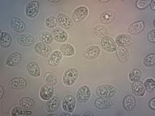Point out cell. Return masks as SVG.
<instances>
[{
  "label": "cell",
  "instance_id": "18",
  "mask_svg": "<svg viewBox=\"0 0 155 116\" xmlns=\"http://www.w3.org/2000/svg\"><path fill=\"white\" fill-rule=\"evenodd\" d=\"M59 106H60V100L58 98V97L53 96L50 99H48L46 103V111L49 113H52L53 111H57Z\"/></svg>",
  "mask_w": 155,
  "mask_h": 116
},
{
  "label": "cell",
  "instance_id": "1",
  "mask_svg": "<svg viewBox=\"0 0 155 116\" xmlns=\"http://www.w3.org/2000/svg\"><path fill=\"white\" fill-rule=\"evenodd\" d=\"M78 77V71L77 69L70 68L63 74V83L66 86H71L77 81Z\"/></svg>",
  "mask_w": 155,
  "mask_h": 116
},
{
  "label": "cell",
  "instance_id": "40",
  "mask_svg": "<svg viewBox=\"0 0 155 116\" xmlns=\"http://www.w3.org/2000/svg\"><path fill=\"white\" fill-rule=\"evenodd\" d=\"M150 107L152 110H155V98H153L150 101Z\"/></svg>",
  "mask_w": 155,
  "mask_h": 116
},
{
  "label": "cell",
  "instance_id": "15",
  "mask_svg": "<svg viewBox=\"0 0 155 116\" xmlns=\"http://www.w3.org/2000/svg\"><path fill=\"white\" fill-rule=\"evenodd\" d=\"M53 40H55L57 42L60 43H65L68 40V34L61 28H55L52 31Z\"/></svg>",
  "mask_w": 155,
  "mask_h": 116
},
{
  "label": "cell",
  "instance_id": "3",
  "mask_svg": "<svg viewBox=\"0 0 155 116\" xmlns=\"http://www.w3.org/2000/svg\"><path fill=\"white\" fill-rule=\"evenodd\" d=\"M77 99L78 101L81 103L87 102L91 98V89L87 85H82L78 89L77 92Z\"/></svg>",
  "mask_w": 155,
  "mask_h": 116
},
{
  "label": "cell",
  "instance_id": "19",
  "mask_svg": "<svg viewBox=\"0 0 155 116\" xmlns=\"http://www.w3.org/2000/svg\"><path fill=\"white\" fill-rule=\"evenodd\" d=\"M22 56L19 53H13L11 55L8 56V57L6 60V64L10 67L16 66L21 62Z\"/></svg>",
  "mask_w": 155,
  "mask_h": 116
},
{
  "label": "cell",
  "instance_id": "44",
  "mask_svg": "<svg viewBox=\"0 0 155 116\" xmlns=\"http://www.w3.org/2000/svg\"><path fill=\"white\" fill-rule=\"evenodd\" d=\"M93 114V113H91V112H85L84 113V115H92Z\"/></svg>",
  "mask_w": 155,
  "mask_h": 116
},
{
  "label": "cell",
  "instance_id": "45",
  "mask_svg": "<svg viewBox=\"0 0 155 116\" xmlns=\"http://www.w3.org/2000/svg\"><path fill=\"white\" fill-rule=\"evenodd\" d=\"M48 2H58L59 1H51V0H49Z\"/></svg>",
  "mask_w": 155,
  "mask_h": 116
},
{
  "label": "cell",
  "instance_id": "36",
  "mask_svg": "<svg viewBox=\"0 0 155 116\" xmlns=\"http://www.w3.org/2000/svg\"><path fill=\"white\" fill-rule=\"evenodd\" d=\"M144 86L148 92H153L155 90V81L152 78H148L144 82Z\"/></svg>",
  "mask_w": 155,
  "mask_h": 116
},
{
  "label": "cell",
  "instance_id": "8",
  "mask_svg": "<svg viewBox=\"0 0 155 116\" xmlns=\"http://www.w3.org/2000/svg\"><path fill=\"white\" fill-rule=\"evenodd\" d=\"M7 85L12 89H22L27 86V82L22 77H13L8 82Z\"/></svg>",
  "mask_w": 155,
  "mask_h": 116
},
{
  "label": "cell",
  "instance_id": "5",
  "mask_svg": "<svg viewBox=\"0 0 155 116\" xmlns=\"http://www.w3.org/2000/svg\"><path fill=\"white\" fill-rule=\"evenodd\" d=\"M39 13V2L31 1L29 2L25 8V14L30 19H33Z\"/></svg>",
  "mask_w": 155,
  "mask_h": 116
},
{
  "label": "cell",
  "instance_id": "2",
  "mask_svg": "<svg viewBox=\"0 0 155 116\" xmlns=\"http://www.w3.org/2000/svg\"><path fill=\"white\" fill-rule=\"evenodd\" d=\"M116 93V88L111 85H104L97 87L96 94L99 97L110 98L113 97Z\"/></svg>",
  "mask_w": 155,
  "mask_h": 116
},
{
  "label": "cell",
  "instance_id": "9",
  "mask_svg": "<svg viewBox=\"0 0 155 116\" xmlns=\"http://www.w3.org/2000/svg\"><path fill=\"white\" fill-rule=\"evenodd\" d=\"M75 99L72 95H66L62 102L63 110L69 113H72L75 108Z\"/></svg>",
  "mask_w": 155,
  "mask_h": 116
},
{
  "label": "cell",
  "instance_id": "22",
  "mask_svg": "<svg viewBox=\"0 0 155 116\" xmlns=\"http://www.w3.org/2000/svg\"><path fill=\"white\" fill-rule=\"evenodd\" d=\"M116 54H117V58H118L119 61L122 64L127 62L128 60L129 53H128V50L125 47L119 46L118 48H116Z\"/></svg>",
  "mask_w": 155,
  "mask_h": 116
},
{
  "label": "cell",
  "instance_id": "41",
  "mask_svg": "<svg viewBox=\"0 0 155 116\" xmlns=\"http://www.w3.org/2000/svg\"><path fill=\"white\" fill-rule=\"evenodd\" d=\"M150 7H151V10H152V11H154V10H155V2H154V1H153V0L150 1Z\"/></svg>",
  "mask_w": 155,
  "mask_h": 116
},
{
  "label": "cell",
  "instance_id": "16",
  "mask_svg": "<svg viewBox=\"0 0 155 116\" xmlns=\"http://www.w3.org/2000/svg\"><path fill=\"white\" fill-rule=\"evenodd\" d=\"M27 71L32 77H38L41 76V68L35 61H30L27 65Z\"/></svg>",
  "mask_w": 155,
  "mask_h": 116
},
{
  "label": "cell",
  "instance_id": "28",
  "mask_svg": "<svg viewBox=\"0 0 155 116\" xmlns=\"http://www.w3.org/2000/svg\"><path fill=\"white\" fill-rule=\"evenodd\" d=\"M44 80L45 82L48 85H54L58 84V79L57 75L54 73V72H47L45 73L44 75Z\"/></svg>",
  "mask_w": 155,
  "mask_h": 116
},
{
  "label": "cell",
  "instance_id": "11",
  "mask_svg": "<svg viewBox=\"0 0 155 116\" xmlns=\"http://www.w3.org/2000/svg\"><path fill=\"white\" fill-rule=\"evenodd\" d=\"M54 94V88L51 85H44L40 90V96L42 100H48L53 96Z\"/></svg>",
  "mask_w": 155,
  "mask_h": 116
},
{
  "label": "cell",
  "instance_id": "20",
  "mask_svg": "<svg viewBox=\"0 0 155 116\" xmlns=\"http://www.w3.org/2000/svg\"><path fill=\"white\" fill-rule=\"evenodd\" d=\"M11 27L14 31L17 32H24L26 29V25L21 19L13 17L11 20Z\"/></svg>",
  "mask_w": 155,
  "mask_h": 116
},
{
  "label": "cell",
  "instance_id": "34",
  "mask_svg": "<svg viewBox=\"0 0 155 116\" xmlns=\"http://www.w3.org/2000/svg\"><path fill=\"white\" fill-rule=\"evenodd\" d=\"M94 32L97 36L103 38L104 36H105L107 33V30L104 26L103 25H97L94 27Z\"/></svg>",
  "mask_w": 155,
  "mask_h": 116
},
{
  "label": "cell",
  "instance_id": "21",
  "mask_svg": "<svg viewBox=\"0 0 155 116\" xmlns=\"http://www.w3.org/2000/svg\"><path fill=\"white\" fill-rule=\"evenodd\" d=\"M17 42L19 45L31 46L33 45L34 38L29 34H22L17 38Z\"/></svg>",
  "mask_w": 155,
  "mask_h": 116
},
{
  "label": "cell",
  "instance_id": "42",
  "mask_svg": "<svg viewBox=\"0 0 155 116\" xmlns=\"http://www.w3.org/2000/svg\"><path fill=\"white\" fill-rule=\"evenodd\" d=\"M0 91H1V94H0V98H2V96H3V87L0 86Z\"/></svg>",
  "mask_w": 155,
  "mask_h": 116
},
{
  "label": "cell",
  "instance_id": "38",
  "mask_svg": "<svg viewBox=\"0 0 155 116\" xmlns=\"http://www.w3.org/2000/svg\"><path fill=\"white\" fill-rule=\"evenodd\" d=\"M150 0H139L137 2V7L138 9H145L148 6H150Z\"/></svg>",
  "mask_w": 155,
  "mask_h": 116
},
{
  "label": "cell",
  "instance_id": "27",
  "mask_svg": "<svg viewBox=\"0 0 155 116\" xmlns=\"http://www.w3.org/2000/svg\"><path fill=\"white\" fill-rule=\"evenodd\" d=\"M115 19V13L111 11H106L100 15V21L104 24H110Z\"/></svg>",
  "mask_w": 155,
  "mask_h": 116
},
{
  "label": "cell",
  "instance_id": "6",
  "mask_svg": "<svg viewBox=\"0 0 155 116\" xmlns=\"http://www.w3.org/2000/svg\"><path fill=\"white\" fill-rule=\"evenodd\" d=\"M88 13H89V10L87 7H85V6L78 7L73 12V19L75 22L82 21L83 19L87 18Z\"/></svg>",
  "mask_w": 155,
  "mask_h": 116
},
{
  "label": "cell",
  "instance_id": "17",
  "mask_svg": "<svg viewBox=\"0 0 155 116\" xmlns=\"http://www.w3.org/2000/svg\"><path fill=\"white\" fill-rule=\"evenodd\" d=\"M116 45L120 46V47H125V46L130 45L133 43V39L127 34H120L116 36Z\"/></svg>",
  "mask_w": 155,
  "mask_h": 116
},
{
  "label": "cell",
  "instance_id": "4",
  "mask_svg": "<svg viewBox=\"0 0 155 116\" xmlns=\"http://www.w3.org/2000/svg\"><path fill=\"white\" fill-rule=\"evenodd\" d=\"M102 47L104 50L108 53H114L116 51V44L112 37L108 36H104L101 40Z\"/></svg>",
  "mask_w": 155,
  "mask_h": 116
},
{
  "label": "cell",
  "instance_id": "31",
  "mask_svg": "<svg viewBox=\"0 0 155 116\" xmlns=\"http://www.w3.org/2000/svg\"><path fill=\"white\" fill-rule=\"evenodd\" d=\"M39 40L46 44H49L53 41V37L52 33L48 32V31H45V32H41L39 35Z\"/></svg>",
  "mask_w": 155,
  "mask_h": 116
},
{
  "label": "cell",
  "instance_id": "32",
  "mask_svg": "<svg viewBox=\"0 0 155 116\" xmlns=\"http://www.w3.org/2000/svg\"><path fill=\"white\" fill-rule=\"evenodd\" d=\"M11 114H12V116L20 115V114H31V111H27V109L23 108L20 106H16L12 109Z\"/></svg>",
  "mask_w": 155,
  "mask_h": 116
},
{
  "label": "cell",
  "instance_id": "13",
  "mask_svg": "<svg viewBox=\"0 0 155 116\" xmlns=\"http://www.w3.org/2000/svg\"><path fill=\"white\" fill-rule=\"evenodd\" d=\"M145 27V24L144 21H136L131 24L128 27V32L131 35H137L144 31Z\"/></svg>",
  "mask_w": 155,
  "mask_h": 116
},
{
  "label": "cell",
  "instance_id": "26",
  "mask_svg": "<svg viewBox=\"0 0 155 116\" xmlns=\"http://www.w3.org/2000/svg\"><path fill=\"white\" fill-rule=\"evenodd\" d=\"M60 52L65 56H72L74 54V48L70 44H64L60 47Z\"/></svg>",
  "mask_w": 155,
  "mask_h": 116
},
{
  "label": "cell",
  "instance_id": "43",
  "mask_svg": "<svg viewBox=\"0 0 155 116\" xmlns=\"http://www.w3.org/2000/svg\"><path fill=\"white\" fill-rule=\"evenodd\" d=\"M70 114L69 112H66V111H65V112H62V113H61V115H66V116H69L70 115Z\"/></svg>",
  "mask_w": 155,
  "mask_h": 116
},
{
  "label": "cell",
  "instance_id": "35",
  "mask_svg": "<svg viewBox=\"0 0 155 116\" xmlns=\"http://www.w3.org/2000/svg\"><path fill=\"white\" fill-rule=\"evenodd\" d=\"M144 65L146 67H152L155 65V54L154 53H150L148 54L144 59Z\"/></svg>",
  "mask_w": 155,
  "mask_h": 116
},
{
  "label": "cell",
  "instance_id": "30",
  "mask_svg": "<svg viewBox=\"0 0 155 116\" xmlns=\"http://www.w3.org/2000/svg\"><path fill=\"white\" fill-rule=\"evenodd\" d=\"M0 41H1V46L2 48H7L12 44V37L8 32L2 31L0 36Z\"/></svg>",
  "mask_w": 155,
  "mask_h": 116
},
{
  "label": "cell",
  "instance_id": "23",
  "mask_svg": "<svg viewBox=\"0 0 155 116\" xmlns=\"http://www.w3.org/2000/svg\"><path fill=\"white\" fill-rule=\"evenodd\" d=\"M123 106L124 110H126V111H129L133 110L136 106L135 98L133 95H131V94L126 95L123 100Z\"/></svg>",
  "mask_w": 155,
  "mask_h": 116
},
{
  "label": "cell",
  "instance_id": "33",
  "mask_svg": "<svg viewBox=\"0 0 155 116\" xmlns=\"http://www.w3.org/2000/svg\"><path fill=\"white\" fill-rule=\"evenodd\" d=\"M142 72L139 69H133L130 72H129V80L133 82H138L141 78Z\"/></svg>",
  "mask_w": 155,
  "mask_h": 116
},
{
  "label": "cell",
  "instance_id": "37",
  "mask_svg": "<svg viewBox=\"0 0 155 116\" xmlns=\"http://www.w3.org/2000/svg\"><path fill=\"white\" fill-rule=\"evenodd\" d=\"M57 22H58V20H57V19H56L55 17H48V18L45 19V25L48 28L52 29L53 28V27H55L56 25H57Z\"/></svg>",
  "mask_w": 155,
  "mask_h": 116
},
{
  "label": "cell",
  "instance_id": "12",
  "mask_svg": "<svg viewBox=\"0 0 155 116\" xmlns=\"http://www.w3.org/2000/svg\"><path fill=\"white\" fill-rule=\"evenodd\" d=\"M94 106L100 110H107L113 106V103L109 98L99 97L94 100Z\"/></svg>",
  "mask_w": 155,
  "mask_h": 116
},
{
  "label": "cell",
  "instance_id": "25",
  "mask_svg": "<svg viewBox=\"0 0 155 116\" xmlns=\"http://www.w3.org/2000/svg\"><path fill=\"white\" fill-rule=\"evenodd\" d=\"M62 54L60 51H54L51 53V56L48 59V65L50 66H57L60 64L61 60L62 59Z\"/></svg>",
  "mask_w": 155,
  "mask_h": 116
},
{
  "label": "cell",
  "instance_id": "10",
  "mask_svg": "<svg viewBox=\"0 0 155 116\" xmlns=\"http://www.w3.org/2000/svg\"><path fill=\"white\" fill-rule=\"evenodd\" d=\"M99 54H100V48L99 46L93 45L84 51L83 56L87 60H94L99 56Z\"/></svg>",
  "mask_w": 155,
  "mask_h": 116
},
{
  "label": "cell",
  "instance_id": "7",
  "mask_svg": "<svg viewBox=\"0 0 155 116\" xmlns=\"http://www.w3.org/2000/svg\"><path fill=\"white\" fill-rule=\"evenodd\" d=\"M34 51L36 52L38 55L43 56V57H48V55L52 53V49L46 44L39 42L36 43V45L34 46Z\"/></svg>",
  "mask_w": 155,
  "mask_h": 116
},
{
  "label": "cell",
  "instance_id": "14",
  "mask_svg": "<svg viewBox=\"0 0 155 116\" xmlns=\"http://www.w3.org/2000/svg\"><path fill=\"white\" fill-rule=\"evenodd\" d=\"M57 20H58L59 25L63 28L69 29L73 26L72 19H70L68 15L63 14V13H60L58 14Z\"/></svg>",
  "mask_w": 155,
  "mask_h": 116
},
{
  "label": "cell",
  "instance_id": "29",
  "mask_svg": "<svg viewBox=\"0 0 155 116\" xmlns=\"http://www.w3.org/2000/svg\"><path fill=\"white\" fill-rule=\"evenodd\" d=\"M19 106L27 110H30L35 106V100L31 98H23L19 100Z\"/></svg>",
  "mask_w": 155,
  "mask_h": 116
},
{
  "label": "cell",
  "instance_id": "39",
  "mask_svg": "<svg viewBox=\"0 0 155 116\" xmlns=\"http://www.w3.org/2000/svg\"><path fill=\"white\" fill-rule=\"evenodd\" d=\"M148 40L152 43H155V30H152L148 35Z\"/></svg>",
  "mask_w": 155,
  "mask_h": 116
},
{
  "label": "cell",
  "instance_id": "24",
  "mask_svg": "<svg viewBox=\"0 0 155 116\" xmlns=\"http://www.w3.org/2000/svg\"><path fill=\"white\" fill-rule=\"evenodd\" d=\"M132 90L134 95L137 97H142L145 93L144 84L140 82H134L132 85Z\"/></svg>",
  "mask_w": 155,
  "mask_h": 116
}]
</instances>
